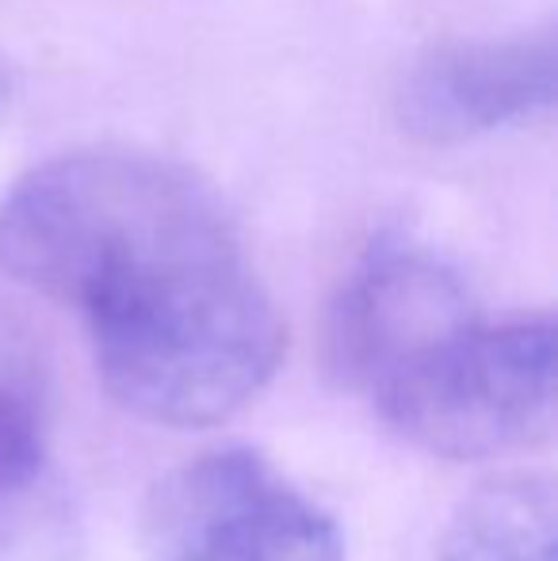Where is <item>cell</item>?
I'll return each mask as SVG.
<instances>
[{
  "mask_svg": "<svg viewBox=\"0 0 558 561\" xmlns=\"http://www.w3.org/2000/svg\"><path fill=\"white\" fill-rule=\"evenodd\" d=\"M555 100V38L452 43L424 54L398 92V123L424 146H459L536 118Z\"/></svg>",
  "mask_w": 558,
  "mask_h": 561,
  "instance_id": "cell-5",
  "label": "cell"
},
{
  "mask_svg": "<svg viewBox=\"0 0 558 561\" xmlns=\"http://www.w3.org/2000/svg\"><path fill=\"white\" fill-rule=\"evenodd\" d=\"M138 547L146 561H349L341 524L238 444L184 458L149 485Z\"/></svg>",
  "mask_w": 558,
  "mask_h": 561,
  "instance_id": "cell-3",
  "label": "cell"
},
{
  "mask_svg": "<svg viewBox=\"0 0 558 561\" xmlns=\"http://www.w3.org/2000/svg\"><path fill=\"white\" fill-rule=\"evenodd\" d=\"M8 96H12V73H8V66L0 61V104H8Z\"/></svg>",
  "mask_w": 558,
  "mask_h": 561,
  "instance_id": "cell-8",
  "label": "cell"
},
{
  "mask_svg": "<svg viewBox=\"0 0 558 561\" xmlns=\"http://www.w3.org/2000/svg\"><path fill=\"white\" fill-rule=\"evenodd\" d=\"M478 313L467 279L447 260L402 237H383L329 306L326 367L337 386L372 401Z\"/></svg>",
  "mask_w": 558,
  "mask_h": 561,
  "instance_id": "cell-4",
  "label": "cell"
},
{
  "mask_svg": "<svg viewBox=\"0 0 558 561\" xmlns=\"http://www.w3.org/2000/svg\"><path fill=\"white\" fill-rule=\"evenodd\" d=\"M372 409L406 444L452 462L539 444L555 416V321L478 313L372 398Z\"/></svg>",
  "mask_w": 558,
  "mask_h": 561,
  "instance_id": "cell-2",
  "label": "cell"
},
{
  "mask_svg": "<svg viewBox=\"0 0 558 561\" xmlns=\"http://www.w3.org/2000/svg\"><path fill=\"white\" fill-rule=\"evenodd\" d=\"M46 473V390L27 336L0 310V519Z\"/></svg>",
  "mask_w": 558,
  "mask_h": 561,
  "instance_id": "cell-7",
  "label": "cell"
},
{
  "mask_svg": "<svg viewBox=\"0 0 558 561\" xmlns=\"http://www.w3.org/2000/svg\"><path fill=\"white\" fill-rule=\"evenodd\" d=\"M0 267L77 310L107 398L157 428H215L276 378L287 329L223 199L184 164L66 153L0 199Z\"/></svg>",
  "mask_w": 558,
  "mask_h": 561,
  "instance_id": "cell-1",
  "label": "cell"
},
{
  "mask_svg": "<svg viewBox=\"0 0 558 561\" xmlns=\"http://www.w3.org/2000/svg\"><path fill=\"white\" fill-rule=\"evenodd\" d=\"M436 561H555V485L547 473H501L447 516Z\"/></svg>",
  "mask_w": 558,
  "mask_h": 561,
  "instance_id": "cell-6",
  "label": "cell"
}]
</instances>
